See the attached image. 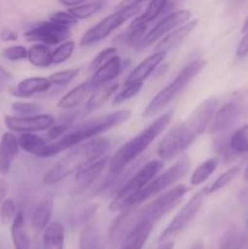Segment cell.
I'll return each mask as SVG.
<instances>
[{
	"label": "cell",
	"mask_w": 248,
	"mask_h": 249,
	"mask_svg": "<svg viewBox=\"0 0 248 249\" xmlns=\"http://www.w3.org/2000/svg\"><path fill=\"white\" fill-rule=\"evenodd\" d=\"M130 116L131 112L129 109H119V111L112 112L106 116L96 117V118L84 122V123L68 130L65 135L61 136L57 140L49 142L40 157H53V156L58 155L63 151L71 150L72 147L84 142V141L97 138L101 134L108 131L109 129L126 122L130 118Z\"/></svg>",
	"instance_id": "obj_1"
},
{
	"label": "cell",
	"mask_w": 248,
	"mask_h": 249,
	"mask_svg": "<svg viewBox=\"0 0 248 249\" xmlns=\"http://www.w3.org/2000/svg\"><path fill=\"white\" fill-rule=\"evenodd\" d=\"M111 142L107 138L97 136L84 141L70 150L67 155L58 160L43 177L45 185H55L62 181L70 175L75 174L79 169L89 163L95 162L105 157V153L109 150Z\"/></svg>",
	"instance_id": "obj_2"
},
{
	"label": "cell",
	"mask_w": 248,
	"mask_h": 249,
	"mask_svg": "<svg viewBox=\"0 0 248 249\" xmlns=\"http://www.w3.org/2000/svg\"><path fill=\"white\" fill-rule=\"evenodd\" d=\"M173 118L172 112L162 114L157 119L152 122L145 130L141 131L139 135L133 138L131 140L126 141L121 148H118L116 153L108 160L109 173L112 175L119 174L123 172L126 167L131 164L136 158L145 152L146 148L167 129Z\"/></svg>",
	"instance_id": "obj_3"
},
{
	"label": "cell",
	"mask_w": 248,
	"mask_h": 249,
	"mask_svg": "<svg viewBox=\"0 0 248 249\" xmlns=\"http://www.w3.org/2000/svg\"><path fill=\"white\" fill-rule=\"evenodd\" d=\"M206 65L207 62L203 58H197V60L187 63L167 87L159 90L152 97V100L146 106L142 116L145 118H148V117H153L155 114L163 111V108H165L180 92L184 91V89L189 85V83L196 78V75L206 67Z\"/></svg>",
	"instance_id": "obj_4"
},
{
	"label": "cell",
	"mask_w": 248,
	"mask_h": 249,
	"mask_svg": "<svg viewBox=\"0 0 248 249\" xmlns=\"http://www.w3.org/2000/svg\"><path fill=\"white\" fill-rule=\"evenodd\" d=\"M164 168V160H153L141 167L135 174L131 175L125 184L116 192V196L109 203L108 208L111 212H124L133 207V201L136 195L151 181L155 179L160 170Z\"/></svg>",
	"instance_id": "obj_5"
},
{
	"label": "cell",
	"mask_w": 248,
	"mask_h": 249,
	"mask_svg": "<svg viewBox=\"0 0 248 249\" xmlns=\"http://www.w3.org/2000/svg\"><path fill=\"white\" fill-rule=\"evenodd\" d=\"M246 117H248V89H241L216 108L208 133L214 135L226 133Z\"/></svg>",
	"instance_id": "obj_6"
},
{
	"label": "cell",
	"mask_w": 248,
	"mask_h": 249,
	"mask_svg": "<svg viewBox=\"0 0 248 249\" xmlns=\"http://www.w3.org/2000/svg\"><path fill=\"white\" fill-rule=\"evenodd\" d=\"M186 192L187 187L184 184H180L173 189L168 190L167 192H164L143 207H133L131 212H133V215L135 218L134 220H135L136 225L141 223H157L160 218L167 215L170 211H173L180 203Z\"/></svg>",
	"instance_id": "obj_7"
},
{
	"label": "cell",
	"mask_w": 248,
	"mask_h": 249,
	"mask_svg": "<svg viewBox=\"0 0 248 249\" xmlns=\"http://www.w3.org/2000/svg\"><path fill=\"white\" fill-rule=\"evenodd\" d=\"M191 167V160L189 156L184 155L174 163V165L163 172L162 174H158L153 180H151L140 192L135 196L133 201V207H138L146 202L147 199L157 196L160 192L165 191L167 189L172 187L175 182L185 177L189 173ZM131 207V208H133Z\"/></svg>",
	"instance_id": "obj_8"
},
{
	"label": "cell",
	"mask_w": 248,
	"mask_h": 249,
	"mask_svg": "<svg viewBox=\"0 0 248 249\" xmlns=\"http://www.w3.org/2000/svg\"><path fill=\"white\" fill-rule=\"evenodd\" d=\"M140 11L141 5H134V6L117 9L116 12L102 18L101 21L97 22L94 27L89 28L83 34L82 39L79 41L80 46H90L92 44H96L99 41L104 40L112 32H114L118 27L125 23L128 19L138 16Z\"/></svg>",
	"instance_id": "obj_9"
},
{
	"label": "cell",
	"mask_w": 248,
	"mask_h": 249,
	"mask_svg": "<svg viewBox=\"0 0 248 249\" xmlns=\"http://www.w3.org/2000/svg\"><path fill=\"white\" fill-rule=\"evenodd\" d=\"M197 136L191 131V129L182 123L177 124L173 126L159 141L157 147V153L162 160H172L181 155L187 150Z\"/></svg>",
	"instance_id": "obj_10"
},
{
	"label": "cell",
	"mask_w": 248,
	"mask_h": 249,
	"mask_svg": "<svg viewBox=\"0 0 248 249\" xmlns=\"http://www.w3.org/2000/svg\"><path fill=\"white\" fill-rule=\"evenodd\" d=\"M203 192L199 191L197 192V194H195L194 196L185 203V206L182 207L181 211L174 216V219L168 224L167 228L163 230V232L160 233L159 236V242L168 241L169 238L174 237V236L182 232V231L190 225V223L194 220L195 216L198 214V212L201 211L202 206H203Z\"/></svg>",
	"instance_id": "obj_11"
},
{
	"label": "cell",
	"mask_w": 248,
	"mask_h": 249,
	"mask_svg": "<svg viewBox=\"0 0 248 249\" xmlns=\"http://www.w3.org/2000/svg\"><path fill=\"white\" fill-rule=\"evenodd\" d=\"M71 36L70 28L53 23L50 19L44 22H38L32 26L27 32H24V38L29 41L43 43L46 45H58Z\"/></svg>",
	"instance_id": "obj_12"
},
{
	"label": "cell",
	"mask_w": 248,
	"mask_h": 249,
	"mask_svg": "<svg viewBox=\"0 0 248 249\" xmlns=\"http://www.w3.org/2000/svg\"><path fill=\"white\" fill-rule=\"evenodd\" d=\"M190 17H191V12L190 10L182 9L177 10V11L170 12L167 16L163 17L150 32L146 33V36H143V39L141 40L140 45H139V50L143 48H147V46L152 45L155 41L159 40L163 36H167L168 33L175 29L177 27L181 26V24L186 23L187 21H190Z\"/></svg>",
	"instance_id": "obj_13"
},
{
	"label": "cell",
	"mask_w": 248,
	"mask_h": 249,
	"mask_svg": "<svg viewBox=\"0 0 248 249\" xmlns=\"http://www.w3.org/2000/svg\"><path fill=\"white\" fill-rule=\"evenodd\" d=\"M55 117L51 114H33V116H6L5 125L12 133H38L46 131L53 123Z\"/></svg>",
	"instance_id": "obj_14"
},
{
	"label": "cell",
	"mask_w": 248,
	"mask_h": 249,
	"mask_svg": "<svg viewBox=\"0 0 248 249\" xmlns=\"http://www.w3.org/2000/svg\"><path fill=\"white\" fill-rule=\"evenodd\" d=\"M219 101L216 97L212 96L203 100L196 108L192 111L189 118L185 121V124L191 129L192 133L196 136L203 135L209 130L212 121L214 118L216 108H218Z\"/></svg>",
	"instance_id": "obj_15"
},
{
	"label": "cell",
	"mask_w": 248,
	"mask_h": 249,
	"mask_svg": "<svg viewBox=\"0 0 248 249\" xmlns=\"http://www.w3.org/2000/svg\"><path fill=\"white\" fill-rule=\"evenodd\" d=\"M108 158L102 157L100 160H95V162L89 163V164L84 165L82 169L78 170L74 174V187H73V192L75 194H82L85 192L90 186L95 184L101 173L104 172L105 167L108 164Z\"/></svg>",
	"instance_id": "obj_16"
},
{
	"label": "cell",
	"mask_w": 248,
	"mask_h": 249,
	"mask_svg": "<svg viewBox=\"0 0 248 249\" xmlns=\"http://www.w3.org/2000/svg\"><path fill=\"white\" fill-rule=\"evenodd\" d=\"M168 53L165 51H156L152 55L147 56L143 61H141L126 77L124 84H134V83H143L151 74L156 71L160 62L165 58Z\"/></svg>",
	"instance_id": "obj_17"
},
{
	"label": "cell",
	"mask_w": 248,
	"mask_h": 249,
	"mask_svg": "<svg viewBox=\"0 0 248 249\" xmlns=\"http://www.w3.org/2000/svg\"><path fill=\"white\" fill-rule=\"evenodd\" d=\"M19 145L17 136L12 131H6L0 139V174H9L14 160L18 155Z\"/></svg>",
	"instance_id": "obj_18"
},
{
	"label": "cell",
	"mask_w": 248,
	"mask_h": 249,
	"mask_svg": "<svg viewBox=\"0 0 248 249\" xmlns=\"http://www.w3.org/2000/svg\"><path fill=\"white\" fill-rule=\"evenodd\" d=\"M197 24H198V19H192V21H187L186 23L173 29L170 33H168L157 44L156 51H165V53H169L170 50H174L175 48H177L189 36V34L191 32H194Z\"/></svg>",
	"instance_id": "obj_19"
},
{
	"label": "cell",
	"mask_w": 248,
	"mask_h": 249,
	"mask_svg": "<svg viewBox=\"0 0 248 249\" xmlns=\"http://www.w3.org/2000/svg\"><path fill=\"white\" fill-rule=\"evenodd\" d=\"M94 85H92L90 78L85 82H83L82 84L77 85L75 88H73L72 90H70L68 92H66L57 102V107L61 109H73L75 107L80 106L83 102H85V100L89 99V96L91 95V92L94 91Z\"/></svg>",
	"instance_id": "obj_20"
},
{
	"label": "cell",
	"mask_w": 248,
	"mask_h": 249,
	"mask_svg": "<svg viewBox=\"0 0 248 249\" xmlns=\"http://www.w3.org/2000/svg\"><path fill=\"white\" fill-rule=\"evenodd\" d=\"M122 71V60L119 56L114 55L109 58L107 62H105L104 65L100 66L95 73L92 74V77L90 78L94 88L102 87V85H106L112 83V80H114V78H117L119 75Z\"/></svg>",
	"instance_id": "obj_21"
},
{
	"label": "cell",
	"mask_w": 248,
	"mask_h": 249,
	"mask_svg": "<svg viewBox=\"0 0 248 249\" xmlns=\"http://www.w3.org/2000/svg\"><path fill=\"white\" fill-rule=\"evenodd\" d=\"M53 87L49 78L44 77H29L21 80L17 84L14 94L18 97H32L34 95L43 94Z\"/></svg>",
	"instance_id": "obj_22"
},
{
	"label": "cell",
	"mask_w": 248,
	"mask_h": 249,
	"mask_svg": "<svg viewBox=\"0 0 248 249\" xmlns=\"http://www.w3.org/2000/svg\"><path fill=\"white\" fill-rule=\"evenodd\" d=\"M118 88V83H109V84L102 85V87L94 89V91L91 92L89 99L85 102L84 113H91V112L96 111L100 107L104 106L112 96L116 95Z\"/></svg>",
	"instance_id": "obj_23"
},
{
	"label": "cell",
	"mask_w": 248,
	"mask_h": 249,
	"mask_svg": "<svg viewBox=\"0 0 248 249\" xmlns=\"http://www.w3.org/2000/svg\"><path fill=\"white\" fill-rule=\"evenodd\" d=\"M53 211V198L45 197L39 202L32 214V226L35 231H44L46 226L51 223V216Z\"/></svg>",
	"instance_id": "obj_24"
},
{
	"label": "cell",
	"mask_w": 248,
	"mask_h": 249,
	"mask_svg": "<svg viewBox=\"0 0 248 249\" xmlns=\"http://www.w3.org/2000/svg\"><path fill=\"white\" fill-rule=\"evenodd\" d=\"M65 226L60 221H51L43 233L44 249H63Z\"/></svg>",
	"instance_id": "obj_25"
},
{
	"label": "cell",
	"mask_w": 248,
	"mask_h": 249,
	"mask_svg": "<svg viewBox=\"0 0 248 249\" xmlns=\"http://www.w3.org/2000/svg\"><path fill=\"white\" fill-rule=\"evenodd\" d=\"M153 224L141 223L126 236L124 242L122 243L121 249H142L146 241L148 240L152 231Z\"/></svg>",
	"instance_id": "obj_26"
},
{
	"label": "cell",
	"mask_w": 248,
	"mask_h": 249,
	"mask_svg": "<svg viewBox=\"0 0 248 249\" xmlns=\"http://www.w3.org/2000/svg\"><path fill=\"white\" fill-rule=\"evenodd\" d=\"M147 33V24H141L131 22L129 28L116 38V43L128 48H139L141 40Z\"/></svg>",
	"instance_id": "obj_27"
},
{
	"label": "cell",
	"mask_w": 248,
	"mask_h": 249,
	"mask_svg": "<svg viewBox=\"0 0 248 249\" xmlns=\"http://www.w3.org/2000/svg\"><path fill=\"white\" fill-rule=\"evenodd\" d=\"M11 238L15 249H29V238L26 229L23 212H17L11 223Z\"/></svg>",
	"instance_id": "obj_28"
},
{
	"label": "cell",
	"mask_w": 248,
	"mask_h": 249,
	"mask_svg": "<svg viewBox=\"0 0 248 249\" xmlns=\"http://www.w3.org/2000/svg\"><path fill=\"white\" fill-rule=\"evenodd\" d=\"M51 51L50 46L43 43H35L28 49L27 53V60L31 65L38 68H45L51 65Z\"/></svg>",
	"instance_id": "obj_29"
},
{
	"label": "cell",
	"mask_w": 248,
	"mask_h": 249,
	"mask_svg": "<svg viewBox=\"0 0 248 249\" xmlns=\"http://www.w3.org/2000/svg\"><path fill=\"white\" fill-rule=\"evenodd\" d=\"M17 140H18L19 148H22L24 152L36 156V157H40L48 145L45 139L34 133H19Z\"/></svg>",
	"instance_id": "obj_30"
},
{
	"label": "cell",
	"mask_w": 248,
	"mask_h": 249,
	"mask_svg": "<svg viewBox=\"0 0 248 249\" xmlns=\"http://www.w3.org/2000/svg\"><path fill=\"white\" fill-rule=\"evenodd\" d=\"M219 160H220L219 157H212L204 160L203 163H201L192 173L191 178H190V184L192 186H198V185L203 184L215 172L219 165Z\"/></svg>",
	"instance_id": "obj_31"
},
{
	"label": "cell",
	"mask_w": 248,
	"mask_h": 249,
	"mask_svg": "<svg viewBox=\"0 0 248 249\" xmlns=\"http://www.w3.org/2000/svg\"><path fill=\"white\" fill-rule=\"evenodd\" d=\"M228 146L233 157L248 153V124H245L233 131V134L228 140Z\"/></svg>",
	"instance_id": "obj_32"
},
{
	"label": "cell",
	"mask_w": 248,
	"mask_h": 249,
	"mask_svg": "<svg viewBox=\"0 0 248 249\" xmlns=\"http://www.w3.org/2000/svg\"><path fill=\"white\" fill-rule=\"evenodd\" d=\"M168 4H169V0H151L150 4L147 5L146 10L143 11V14L135 17L133 22L141 24H148L150 22L155 21L158 16L163 14V11L167 9Z\"/></svg>",
	"instance_id": "obj_33"
},
{
	"label": "cell",
	"mask_w": 248,
	"mask_h": 249,
	"mask_svg": "<svg viewBox=\"0 0 248 249\" xmlns=\"http://www.w3.org/2000/svg\"><path fill=\"white\" fill-rule=\"evenodd\" d=\"M100 236L96 223H87L80 232L79 249H99Z\"/></svg>",
	"instance_id": "obj_34"
},
{
	"label": "cell",
	"mask_w": 248,
	"mask_h": 249,
	"mask_svg": "<svg viewBox=\"0 0 248 249\" xmlns=\"http://www.w3.org/2000/svg\"><path fill=\"white\" fill-rule=\"evenodd\" d=\"M240 173H241L240 167H233V168H231V169L226 170L225 173H223L221 175H219V177L216 178V179L214 180L212 184H209L208 186L204 187V189L202 190V192H203L204 196H207V195L214 194V192L224 189V187H225L226 185L230 184V182L232 181V180L235 179V178L237 177Z\"/></svg>",
	"instance_id": "obj_35"
},
{
	"label": "cell",
	"mask_w": 248,
	"mask_h": 249,
	"mask_svg": "<svg viewBox=\"0 0 248 249\" xmlns=\"http://www.w3.org/2000/svg\"><path fill=\"white\" fill-rule=\"evenodd\" d=\"M242 238L243 232H240V230L235 226H231L220 238L218 249H241Z\"/></svg>",
	"instance_id": "obj_36"
},
{
	"label": "cell",
	"mask_w": 248,
	"mask_h": 249,
	"mask_svg": "<svg viewBox=\"0 0 248 249\" xmlns=\"http://www.w3.org/2000/svg\"><path fill=\"white\" fill-rule=\"evenodd\" d=\"M105 5L101 2L91 1V2H83V4L78 5V6L71 7L68 11L73 15L77 19H87L99 12L100 10L104 9Z\"/></svg>",
	"instance_id": "obj_37"
},
{
	"label": "cell",
	"mask_w": 248,
	"mask_h": 249,
	"mask_svg": "<svg viewBox=\"0 0 248 249\" xmlns=\"http://www.w3.org/2000/svg\"><path fill=\"white\" fill-rule=\"evenodd\" d=\"M74 48L75 43L73 40H66L63 41V43L58 44L57 48L53 51L51 62H53V65H60V63L66 62V61L72 56Z\"/></svg>",
	"instance_id": "obj_38"
},
{
	"label": "cell",
	"mask_w": 248,
	"mask_h": 249,
	"mask_svg": "<svg viewBox=\"0 0 248 249\" xmlns=\"http://www.w3.org/2000/svg\"><path fill=\"white\" fill-rule=\"evenodd\" d=\"M79 73V68H71V70H63L58 71V72L53 73L49 77V80L53 87H65V85L70 84L73 79Z\"/></svg>",
	"instance_id": "obj_39"
},
{
	"label": "cell",
	"mask_w": 248,
	"mask_h": 249,
	"mask_svg": "<svg viewBox=\"0 0 248 249\" xmlns=\"http://www.w3.org/2000/svg\"><path fill=\"white\" fill-rule=\"evenodd\" d=\"M142 83H134V84H124V89L119 91L118 94L114 95L113 105H121L128 100L133 99L134 96L139 94L141 90Z\"/></svg>",
	"instance_id": "obj_40"
},
{
	"label": "cell",
	"mask_w": 248,
	"mask_h": 249,
	"mask_svg": "<svg viewBox=\"0 0 248 249\" xmlns=\"http://www.w3.org/2000/svg\"><path fill=\"white\" fill-rule=\"evenodd\" d=\"M11 109L19 116H33L39 114L43 111V107L35 102H14Z\"/></svg>",
	"instance_id": "obj_41"
},
{
	"label": "cell",
	"mask_w": 248,
	"mask_h": 249,
	"mask_svg": "<svg viewBox=\"0 0 248 249\" xmlns=\"http://www.w3.org/2000/svg\"><path fill=\"white\" fill-rule=\"evenodd\" d=\"M16 214V204H15L14 199H4V201L1 202V206H0V219H1L2 224H4V225L11 224L12 221H14Z\"/></svg>",
	"instance_id": "obj_42"
},
{
	"label": "cell",
	"mask_w": 248,
	"mask_h": 249,
	"mask_svg": "<svg viewBox=\"0 0 248 249\" xmlns=\"http://www.w3.org/2000/svg\"><path fill=\"white\" fill-rule=\"evenodd\" d=\"M68 130H70V123H68V122L61 121L60 123H57V122L55 121V123H53V125H51L50 128L46 130L48 131L45 135L46 142L49 143V142H53V141L57 140V139H60L61 136L65 135Z\"/></svg>",
	"instance_id": "obj_43"
},
{
	"label": "cell",
	"mask_w": 248,
	"mask_h": 249,
	"mask_svg": "<svg viewBox=\"0 0 248 249\" xmlns=\"http://www.w3.org/2000/svg\"><path fill=\"white\" fill-rule=\"evenodd\" d=\"M27 50L23 45H12L2 49L1 55L2 57L9 61H21L27 58Z\"/></svg>",
	"instance_id": "obj_44"
},
{
	"label": "cell",
	"mask_w": 248,
	"mask_h": 249,
	"mask_svg": "<svg viewBox=\"0 0 248 249\" xmlns=\"http://www.w3.org/2000/svg\"><path fill=\"white\" fill-rule=\"evenodd\" d=\"M50 19L53 23H57L60 26L66 27V28H72L78 23V19L71 14L70 11H58L55 14L50 15Z\"/></svg>",
	"instance_id": "obj_45"
},
{
	"label": "cell",
	"mask_w": 248,
	"mask_h": 249,
	"mask_svg": "<svg viewBox=\"0 0 248 249\" xmlns=\"http://www.w3.org/2000/svg\"><path fill=\"white\" fill-rule=\"evenodd\" d=\"M114 55H117V48H114V46L104 49V50L100 51V53L95 56L94 60H92L91 63H90V68L96 71L100 66H102L105 62H107V61Z\"/></svg>",
	"instance_id": "obj_46"
},
{
	"label": "cell",
	"mask_w": 248,
	"mask_h": 249,
	"mask_svg": "<svg viewBox=\"0 0 248 249\" xmlns=\"http://www.w3.org/2000/svg\"><path fill=\"white\" fill-rule=\"evenodd\" d=\"M237 201L240 203L241 208H242L243 213H245L246 219V225L248 228V186H245L238 191L237 195Z\"/></svg>",
	"instance_id": "obj_47"
},
{
	"label": "cell",
	"mask_w": 248,
	"mask_h": 249,
	"mask_svg": "<svg viewBox=\"0 0 248 249\" xmlns=\"http://www.w3.org/2000/svg\"><path fill=\"white\" fill-rule=\"evenodd\" d=\"M243 34L245 36L241 39L240 44H238L237 49H236V55L238 57H245V56L248 55V31Z\"/></svg>",
	"instance_id": "obj_48"
},
{
	"label": "cell",
	"mask_w": 248,
	"mask_h": 249,
	"mask_svg": "<svg viewBox=\"0 0 248 249\" xmlns=\"http://www.w3.org/2000/svg\"><path fill=\"white\" fill-rule=\"evenodd\" d=\"M17 33L16 32L11 31V29H2L1 32H0V39H1L2 41H15L17 40Z\"/></svg>",
	"instance_id": "obj_49"
},
{
	"label": "cell",
	"mask_w": 248,
	"mask_h": 249,
	"mask_svg": "<svg viewBox=\"0 0 248 249\" xmlns=\"http://www.w3.org/2000/svg\"><path fill=\"white\" fill-rule=\"evenodd\" d=\"M61 5L63 6H67V7H74L78 6V5L83 4V2H87V0H57Z\"/></svg>",
	"instance_id": "obj_50"
},
{
	"label": "cell",
	"mask_w": 248,
	"mask_h": 249,
	"mask_svg": "<svg viewBox=\"0 0 248 249\" xmlns=\"http://www.w3.org/2000/svg\"><path fill=\"white\" fill-rule=\"evenodd\" d=\"M145 0H122L118 4V9H123V7L128 6H134V5H141V2H143Z\"/></svg>",
	"instance_id": "obj_51"
},
{
	"label": "cell",
	"mask_w": 248,
	"mask_h": 249,
	"mask_svg": "<svg viewBox=\"0 0 248 249\" xmlns=\"http://www.w3.org/2000/svg\"><path fill=\"white\" fill-rule=\"evenodd\" d=\"M7 190H9V186H7L6 181H4V180L0 179V203L4 201V197L6 196Z\"/></svg>",
	"instance_id": "obj_52"
},
{
	"label": "cell",
	"mask_w": 248,
	"mask_h": 249,
	"mask_svg": "<svg viewBox=\"0 0 248 249\" xmlns=\"http://www.w3.org/2000/svg\"><path fill=\"white\" fill-rule=\"evenodd\" d=\"M174 248V242L173 241H163L160 245L158 246L157 249H173Z\"/></svg>",
	"instance_id": "obj_53"
},
{
	"label": "cell",
	"mask_w": 248,
	"mask_h": 249,
	"mask_svg": "<svg viewBox=\"0 0 248 249\" xmlns=\"http://www.w3.org/2000/svg\"><path fill=\"white\" fill-rule=\"evenodd\" d=\"M241 249H248V232H243V238H242V245H241Z\"/></svg>",
	"instance_id": "obj_54"
},
{
	"label": "cell",
	"mask_w": 248,
	"mask_h": 249,
	"mask_svg": "<svg viewBox=\"0 0 248 249\" xmlns=\"http://www.w3.org/2000/svg\"><path fill=\"white\" fill-rule=\"evenodd\" d=\"M191 249H204L203 246V241L202 240H197L194 245L191 246Z\"/></svg>",
	"instance_id": "obj_55"
},
{
	"label": "cell",
	"mask_w": 248,
	"mask_h": 249,
	"mask_svg": "<svg viewBox=\"0 0 248 249\" xmlns=\"http://www.w3.org/2000/svg\"><path fill=\"white\" fill-rule=\"evenodd\" d=\"M248 31V17L246 18L245 23H243V27H242V33H246V32Z\"/></svg>",
	"instance_id": "obj_56"
},
{
	"label": "cell",
	"mask_w": 248,
	"mask_h": 249,
	"mask_svg": "<svg viewBox=\"0 0 248 249\" xmlns=\"http://www.w3.org/2000/svg\"><path fill=\"white\" fill-rule=\"evenodd\" d=\"M243 179H245L246 182H248V165L246 167L245 173H243Z\"/></svg>",
	"instance_id": "obj_57"
},
{
	"label": "cell",
	"mask_w": 248,
	"mask_h": 249,
	"mask_svg": "<svg viewBox=\"0 0 248 249\" xmlns=\"http://www.w3.org/2000/svg\"><path fill=\"white\" fill-rule=\"evenodd\" d=\"M92 1H96V2H101V4L105 5V2L107 1V0H92Z\"/></svg>",
	"instance_id": "obj_58"
},
{
	"label": "cell",
	"mask_w": 248,
	"mask_h": 249,
	"mask_svg": "<svg viewBox=\"0 0 248 249\" xmlns=\"http://www.w3.org/2000/svg\"><path fill=\"white\" fill-rule=\"evenodd\" d=\"M0 72H1V70H0Z\"/></svg>",
	"instance_id": "obj_59"
}]
</instances>
